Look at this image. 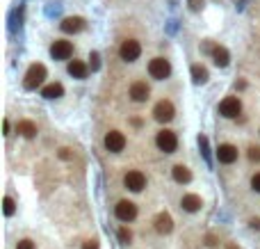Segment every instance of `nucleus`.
Here are the masks:
<instances>
[{"mask_svg": "<svg viewBox=\"0 0 260 249\" xmlns=\"http://www.w3.org/2000/svg\"><path fill=\"white\" fill-rule=\"evenodd\" d=\"M16 249H35V243H32V240H28V238H25V240H21V243L16 245Z\"/></svg>", "mask_w": 260, "mask_h": 249, "instance_id": "25", "label": "nucleus"}, {"mask_svg": "<svg viewBox=\"0 0 260 249\" xmlns=\"http://www.w3.org/2000/svg\"><path fill=\"white\" fill-rule=\"evenodd\" d=\"M217 160L224 165H233L237 160V149L233 144H219L217 149Z\"/></svg>", "mask_w": 260, "mask_h": 249, "instance_id": "11", "label": "nucleus"}, {"mask_svg": "<svg viewBox=\"0 0 260 249\" xmlns=\"http://www.w3.org/2000/svg\"><path fill=\"white\" fill-rule=\"evenodd\" d=\"M59 28H62V32H80L85 28V21L80 16H69L59 23Z\"/></svg>", "mask_w": 260, "mask_h": 249, "instance_id": "14", "label": "nucleus"}, {"mask_svg": "<svg viewBox=\"0 0 260 249\" xmlns=\"http://www.w3.org/2000/svg\"><path fill=\"white\" fill-rule=\"evenodd\" d=\"M155 144H158L160 151H165V153H173L178 149V137L173 131H160L155 135Z\"/></svg>", "mask_w": 260, "mask_h": 249, "instance_id": "3", "label": "nucleus"}, {"mask_svg": "<svg viewBox=\"0 0 260 249\" xmlns=\"http://www.w3.org/2000/svg\"><path fill=\"white\" fill-rule=\"evenodd\" d=\"M50 55H53V59H69L73 55V44L66 39H57L50 46Z\"/></svg>", "mask_w": 260, "mask_h": 249, "instance_id": "9", "label": "nucleus"}, {"mask_svg": "<svg viewBox=\"0 0 260 249\" xmlns=\"http://www.w3.org/2000/svg\"><path fill=\"white\" fill-rule=\"evenodd\" d=\"M173 114H176V107H173L172 101H160L155 103L153 107V117L155 121H160V124H167V121H172Z\"/></svg>", "mask_w": 260, "mask_h": 249, "instance_id": "7", "label": "nucleus"}, {"mask_svg": "<svg viewBox=\"0 0 260 249\" xmlns=\"http://www.w3.org/2000/svg\"><path fill=\"white\" fill-rule=\"evenodd\" d=\"M148 94H151V89H148V85L142 83V80H137V83L130 85V99L135 103H144L148 99Z\"/></svg>", "mask_w": 260, "mask_h": 249, "instance_id": "12", "label": "nucleus"}, {"mask_svg": "<svg viewBox=\"0 0 260 249\" xmlns=\"http://www.w3.org/2000/svg\"><path fill=\"white\" fill-rule=\"evenodd\" d=\"M180 206H183L187 213H196V210L203 206V201H201V197L199 195H185L183 201H180Z\"/></svg>", "mask_w": 260, "mask_h": 249, "instance_id": "15", "label": "nucleus"}, {"mask_svg": "<svg viewBox=\"0 0 260 249\" xmlns=\"http://www.w3.org/2000/svg\"><path fill=\"white\" fill-rule=\"evenodd\" d=\"M210 53H213V59L217 66H228V50H226L224 46H213L210 48Z\"/></svg>", "mask_w": 260, "mask_h": 249, "instance_id": "16", "label": "nucleus"}, {"mask_svg": "<svg viewBox=\"0 0 260 249\" xmlns=\"http://www.w3.org/2000/svg\"><path fill=\"white\" fill-rule=\"evenodd\" d=\"M114 215H117V220L121 222H132L137 217V206L128 199H121V201L114 206Z\"/></svg>", "mask_w": 260, "mask_h": 249, "instance_id": "5", "label": "nucleus"}, {"mask_svg": "<svg viewBox=\"0 0 260 249\" xmlns=\"http://www.w3.org/2000/svg\"><path fill=\"white\" fill-rule=\"evenodd\" d=\"M130 238H132V233H130L128 229H119V240H121V243H130Z\"/></svg>", "mask_w": 260, "mask_h": 249, "instance_id": "24", "label": "nucleus"}, {"mask_svg": "<svg viewBox=\"0 0 260 249\" xmlns=\"http://www.w3.org/2000/svg\"><path fill=\"white\" fill-rule=\"evenodd\" d=\"M59 158H62V160H69V158H71V151H69V149H59Z\"/></svg>", "mask_w": 260, "mask_h": 249, "instance_id": "27", "label": "nucleus"}, {"mask_svg": "<svg viewBox=\"0 0 260 249\" xmlns=\"http://www.w3.org/2000/svg\"><path fill=\"white\" fill-rule=\"evenodd\" d=\"M119 55H121V59H126V62H135V59L142 55V46H139V42H135V39H126V42L119 46Z\"/></svg>", "mask_w": 260, "mask_h": 249, "instance_id": "6", "label": "nucleus"}, {"mask_svg": "<svg viewBox=\"0 0 260 249\" xmlns=\"http://www.w3.org/2000/svg\"><path fill=\"white\" fill-rule=\"evenodd\" d=\"M16 131L21 133V135H23V137H28V140H32V137L37 135V126L32 124V121H28V119H23V121H18Z\"/></svg>", "mask_w": 260, "mask_h": 249, "instance_id": "19", "label": "nucleus"}, {"mask_svg": "<svg viewBox=\"0 0 260 249\" xmlns=\"http://www.w3.org/2000/svg\"><path fill=\"white\" fill-rule=\"evenodd\" d=\"M240 112H242V103H240V99H235V96H226L224 101L219 103V114H221V117L235 119Z\"/></svg>", "mask_w": 260, "mask_h": 249, "instance_id": "4", "label": "nucleus"}, {"mask_svg": "<svg viewBox=\"0 0 260 249\" xmlns=\"http://www.w3.org/2000/svg\"><path fill=\"white\" fill-rule=\"evenodd\" d=\"M148 73H151V78H155V80H165V78H169V73H172L169 59H165V57L151 59V62H148Z\"/></svg>", "mask_w": 260, "mask_h": 249, "instance_id": "1", "label": "nucleus"}, {"mask_svg": "<svg viewBox=\"0 0 260 249\" xmlns=\"http://www.w3.org/2000/svg\"><path fill=\"white\" fill-rule=\"evenodd\" d=\"M43 78H46V66L43 64H32L28 69V73H25V89H37L39 85L43 83Z\"/></svg>", "mask_w": 260, "mask_h": 249, "instance_id": "2", "label": "nucleus"}, {"mask_svg": "<svg viewBox=\"0 0 260 249\" xmlns=\"http://www.w3.org/2000/svg\"><path fill=\"white\" fill-rule=\"evenodd\" d=\"M172 174H173V181H176V183H189V181H192V174H189V169L185 165H176L172 169Z\"/></svg>", "mask_w": 260, "mask_h": 249, "instance_id": "18", "label": "nucleus"}, {"mask_svg": "<svg viewBox=\"0 0 260 249\" xmlns=\"http://www.w3.org/2000/svg\"><path fill=\"white\" fill-rule=\"evenodd\" d=\"M251 226H254V229H260V220H251Z\"/></svg>", "mask_w": 260, "mask_h": 249, "instance_id": "31", "label": "nucleus"}, {"mask_svg": "<svg viewBox=\"0 0 260 249\" xmlns=\"http://www.w3.org/2000/svg\"><path fill=\"white\" fill-rule=\"evenodd\" d=\"M91 69H98V55L91 53Z\"/></svg>", "mask_w": 260, "mask_h": 249, "instance_id": "30", "label": "nucleus"}, {"mask_svg": "<svg viewBox=\"0 0 260 249\" xmlns=\"http://www.w3.org/2000/svg\"><path fill=\"white\" fill-rule=\"evenodd\" d=\"M2 210H5V215H14L16 206H14V199H12V197H5V199H2Z\"/></svg>", "mask_w": 260, "mask_h": 249, "instance_id": "22", "label": "nucleus"}, {"mask_svg": "<svg viewBox=\"0 0 260 249\" xmlns=\"http://www.w3.org/2000/svg\"><path fill=\"white\" fill-rule=\"evenodd\" d=\"M124 185L128 188V190H132V192H142L144 188H146V176H144L142 172L132 169V172H128L124 176Z\"/></svg>", "mask_w": 260, "mask_h": 249, "instance_id": "8", "label": "nucleus"}, {"mask_svg": "<svg viewBox=\"0 0 260 249\" xmlns=\"http://www.w3.org/2000/svg\"><path fill=\"white\" fill-rule=\"evenodd\" d=\"M251 188H254L256 192H260V172L254 174V178H251Z\"/></svg>", "mask_w": 260, "mask_h": 249, "instance_id": "26", "label": "nucleus"}, {"mask_svg": "<svg viewBox=\"0 0 260 249\" xmlns=\"http://www.w3.org/2000/svg\"><path fill=\"white\" fill-rule=\"evenodd\" d=\"M249 160L260 162V147H251V149H249Z\"/></svg>", "mask_w": 260, "mask_h": 249, "instance_id": "23", "label": "nucleus"}, {"mask_svg": "<svg viewBox=\"0 0 260 249\" xmlns=\"http://www.w3.org/2000/svg\"><path fill=\"white\" fill-rule=\"evenodd\" d=\"M69 73L78 80H83V78H87V64L80 59H73V62H69Z\"/></svg>", "mask_w": 260, "mask_h": 249, "instance_id": "17", "label": "nucleus"}, {"mask_svg": "<svg viewBox=\"0 0 260 249\" xmlns=\"http://www.w3.org/2000/svg\"><path fill=\"white\" fill-rule=\"evenodd\" d=\"M192 80H194L196 85H203L208 80V71L203 69L201 64H194L192 66Z\"/></svg>", "mask_w": 260, "mask_h": 249, "instance_id": "21", "label": "nucleus"}, {"mask_svg": "<svg viewBox=\"0 0 260 249\" xmlns=\"http://www.w3.org/2000/svg\"><path fill=\"white\" fill-rule=\"evenodd\" d=\"M83 249H98V243H96V240H89V243L83 245Z\"/></svg>", "mask_w": 260, "mask_h": 249, "instance_id": "29", "label": "nucleus"}, {"mask_svg": "<svg viewBox=\"0 0 260 249\" xmlns=\"http://www.w3.org/2000/svg\"><path fill=\"white\" fill-rule=\"evenodd\" d=\"M43 99H59V96L64 94V87H62V85L59 83H53V85H46V87H43Z\"/></svg>", "mask_w": 260, "mask_h": 249, "instance_id": "20", "label": "nucleus"}, {"mask_svg": "<svg viewBox=\"0 0 260 249\" xmlns=\"http://www.w3.org/2000/svg\"><path fill=\"white\" fill-rule=\"evenodd\" d=\"M201 5H203V0H189V7H192V9H201Z\"/></svg>", "mask_w": 260, "mask_h": 249, "instance_id": "28", "label": "nucleus"}, {"mask_svg": "<svg viewBox=\"0 0 260 249\" xmlns=\"http://www.w3.org/2000/svg\"><path fill=\"white\" fill-rule=\"evenodd\" d=\"M126 147V135L119 131H110L105 135V149L107 151H112V153H119V151H124Z\"/></svg>", "mask_w": 260, "mask_h": 249, "instance_id": "10", "label": "nucleus"}, {"mask_svg": "<svg viewBox=\"0 0 260 249\" xmlns=\"http://www.w3.org/2000/svg\"><path fill=\"white\" fill-rule=\"evenodd\" d=\"M173 229V220H172V215L169 213H158V217H155V231L158 233H172Z\"/></svg>", "mask_w": 260, "mask_h": 249, "instance_id": "13", "label": "nucleus"}]
</instances>
